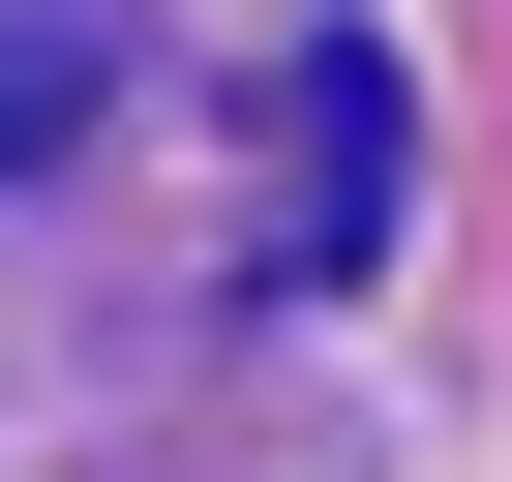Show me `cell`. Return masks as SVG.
<instances>
[{"instance_id":"obj_1","label":"cell","mask_w":512,"mask_h":482,"mask_svg":"<svg viewBox=\"0 0 512 482\" xmlns=\"http://www.w3.org/2000/svg\"><path fill=\"white\" fill-rule=\"evenodd\" d=\"M392 241V61H302V272Z\"/></svg>"},{"instance_id":"obj_2","label":"cell","mask_w":512,"mask_h":482,"mask_svg":"<svg viewBox=\"0 0 512 482\" xmlns=\"http://www.w3.org/2000/svg\"><path fill=\"white\" fill-rule=\"evenodd\" d=\"M61 121H91V31L31 0V31H0V151H61Z\"/></svg>"}]
</instances>
